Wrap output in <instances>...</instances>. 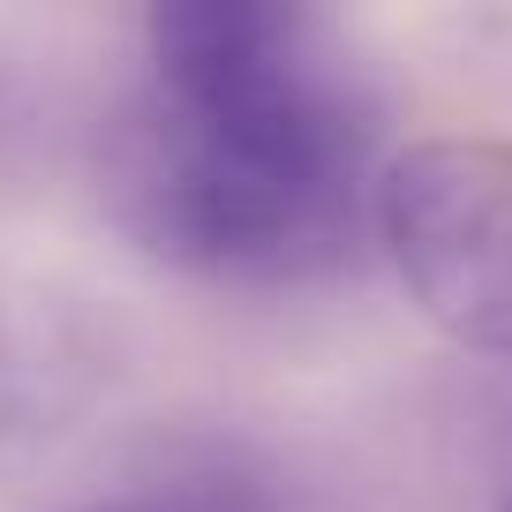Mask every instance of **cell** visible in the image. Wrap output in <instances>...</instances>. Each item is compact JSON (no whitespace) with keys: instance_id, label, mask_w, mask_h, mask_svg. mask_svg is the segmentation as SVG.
Returning a JSON list of instances; mask_svg holds the SVG:
<instances>
[{"instance_id":"1","label":"cell","mask_w":512,"mask_h":512,"mask_svg":"<svg viewBox=\"0 0 512 512\" xmlns=\"http://www.w3.org/2000/svg\"><path fill=\"white\" fill-rule=\"evenodd\" d=\"M384 98L332 16L294 0H166L98 189L151 264L204 287H317L377 241Z\"/></svg>"},{"instance_id":"3","label":"cell","mask_w":512,"mask_h":512,"mask_svg":"<svg viewBox=\"0 0 512 512\" xmlns=\"http://www.w3.org/2000/svg\"><path fill=\"white\" fill-rule=\"evenodd\" d=\"M76 512H264L256 490L226 475H189V482H159V490H121V497H91Z\"/></svg>"},{"instance_id":"4","label":"cell","mask_w":512,"mask_h":512,"mask_svg":"<svg viewBox=\"0 0 512 512\" xmlns=\"http://www.w3.org/2000/svg\"><path fill=\"white\" fill-rule=\"evenodd\" d=\"M505 512H512V505H505Z\"/></svg>"},{"instance_id":"2","label":"cell","mask_w":512,"mask_h":512,"mask_svg":"<svg viewBox=\"0 0 512 512\" xmlns=\"http://www.w3.org/2000/svg\"><path fill=\"white\" fill-rule=\"evenodd\" d=\"M369 226L415 317L512 369V136H415L384 151Z\"/></svg>"}]
</instances>
